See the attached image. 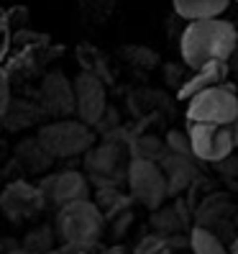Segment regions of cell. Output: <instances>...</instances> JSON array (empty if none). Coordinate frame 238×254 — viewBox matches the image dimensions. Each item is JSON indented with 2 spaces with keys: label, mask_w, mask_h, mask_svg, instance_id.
I'll return each mask as SVG.
<instances>
[{
  "label": "cell",
  "mask_w": 238,
  "mask_h": 254,
  "mask_svg": "<svg viewBox=\"0 0 238 254\" xmlns=\"http://www.w3.org/2000/svg\"><path fill=\"white\" fill-rule=\"evenodd\" d=\"M238 47V31L231 21L205 18L190 21L180 39V52L185 64L192 69H202L210 62H228Z\"/></svg>",
  "instance_id": "1"
},
{
  "label": "cell",
  "mask_w": 238,
  "mask_h": 254,
  "mask_svg": "<svg viewBox=\"0 0 238 254\" xmlns=\"http://www.w3.org/2000/svg\"><path fill=\"white\" fill-rule=\"evenodd\" d=\"M102 226H105V213L93 200H77V203L62 205L54 221L56 236L64 244L77 247L82 252H87L100 242Z\"/></svg>",
  "instance_id": "2"
},
{
  "label": "cell",
  "mask_w": 238,
  "mask_h": 254,
  "mask_svg": "<svg viewBox=\"0 0 238 254\" xmlns=\"http://www.w3.org/2000/svg\"><path fill=\"white\" fill-rule=\"evenodd\" d=\"M238 118V95L231 85H213L195 95L187 106L190 124H218L231 126Z\"/></svg>",
  "instance_id": "3"
},
{
  "label": "cell",
  "mask_w": 238,
  "mask_h": 254,
  "mask_svg": "<svg viewBox=\"0 0 238 254\" xmlns=\"http://www.w3.org/2000/svg\"><path fill=\"white\" fill-rule=\"evenodd\" d=\"M36 139L41 141V146L47 149L54 159L56 157H62V159L64 157H77V154L87 152L95 141L90 126L82 124V121H69V118L41 126Z\"/></svg>",
  "instance_id": "4"
},
{
  "label": "cell",
  "mask_w": 238,
  "mask_h": 254,
  "mask_svg": "<svg viewBox=\"0 0 238 254\" xmlns=\"http://www.w3.org/2000/svg\"><path fill=\"white\" fill-rule=\"evenodd\" d=\"M128 188H131L133 200H139L141 205L151 208V211H156L169 195V180L164 170H161V164L154 159H136V157L131 159Z\"/></svg>",
  "instance_id": "5"
},
{
  "label": "cell",
  "mask_w": 238,
  "mask_h": 254,
  "mask_svg": "<svg viewBox=\"0 0 238 254\" xmlns=\"http://www.w3.org/2000/svg\"><path fill=\"white\" fill-rule=\"evenodd\" d=\"M190 141L192 154L202 162H223L236 149L231 126L218 124H190Z\"/></svg>",
  "instance_id": "6"
},
{
  "label": "cell",
  "mask_w": 238,
  "mask_h": 254,
  "mask_svg": "<svg viewBox=\"0 0 238 254\" xmlns=\"http://www.w3.org/2000/svg\"><path fill=\"white\" fill-rule=\"evenodd\" d=\"M74 100H77V111L74 113L80 116V121L87 126H95L102 118V113H105V103H108L100 77H95L90 72H80L77 80H74Z\"/></svg>",
  "instance_id": "7"
},
{
  "label": "cell",
  "mask_w": 238,
  "mask_h": 254,
  "mask_svg": "<svg viewBox=\"0 0 238 254\" xmlns=\"http://www.w3.org/2000/svg\"><path fill=\"white\" fill-rule=\"evenodd\" d=\"M39 188L44 192V198H47V203H51L56 208L77 203V200H90V185H87L85 175L74 172V170L51 175Z\"/></svg>",
  "instance_id": "8"
},
{
  "label": "cell",
  "mask_w": 238,
  "mask_h": 254,
  "mask_svg": "<svg viewBox=\"0 0 238 254\" xmlns=\"http://www.w3.org/2000/svg\"><path fill=\"white\" fill-rule=\"evenodd\" d=\"M0 205H3V211L10 221H26V218H34L47 205V198H44L41 188L18 180L5 185L3 195H0Z\"/></svg>",
  "instance_id": "9"
},
{
  "label": "cell",
  "mask_w": 238,
  "mask_h": 254,
  "mask_svg": "<svg viewBox=\"0 0 238 254\" xmlns=\"http://www.w3.org/2000/svg\"><path fill=\"white\" fill-rule=\"evenodd\" d=\"M39 98L51 116H69L77 111V100H74V82H69L62 72L47 74V80L41 82Z\"/></svg>",
  "instance_id": "10"
},
{
  "label": "cell",
  "mask_w": 238,
  "mask_h": 254,
  "mask_svg": "<svg viewBox=\"0 0 238 254\" xmlns=\"http://www.w3.org/2000/svg\"><path fill=\"white\" fill-rule=\"evenodd\" d=\"M226 74H228V64L226 62H210V64H205L202 69H195V74H192V77L180 87L177 98L190 103L195 95H200L202 90H207V87L220 85L223 80H226Z\"/></svg>",
  "instance_id": "11"
},
{
  "label": "cell",
  "mask_w": 238,
  "mask_h": 254,
  "mask_svg": "<svg viewBox=\"0 0 238 254\" xmlns=\"http://www.w3.org/2000/svg\"><path fill=\"white\" fill-rule=\"evenodd\" d=\"M159 164H161V170H164L167 180H169V195H177V192H180L182 188H187L197 175L192 159L185 157V154L169 152V154H164V159H161Z\"/></svg>",
  "instance_id": "12"
},
{
  "label": "cell",
  "mask_w": 238,
  "mask_h": 254,
  "mask_svg": "<svg viewBox=\"0 0 238 254\" xmlns=\"http://www.w3.org/2000/svg\"><path fill=\"white\" fill-rule=\"evenodd\" d=\"M174 13L185 21H205V18H220L228 10L231 0H172Z\"/></svg>",
  "instance_id": "13"
},
{
  "label": "cell",
  "mask_w": 238,
  "mask_h": 254,
  "mask_svg": "<svg viewBox=\"0 0 238 254\" xmlns=\"http://www.w3.org/2000/svg\"><path fill=\"white\" fill-rule=\"evenodd\" d=\"M190 247L195 254H231L226 247H223V242L205 226H195L190 234Z\"/></svg>",
  "instance_id": "14"
},
{
  "label": "cell",
  "mask_w": 238,
  "mask_h": 254,
  "mask_svg": "<svg viewBox=\"0 0 238 254\" xmlns=\"http://www.w3.org/2000/svg\"><path fill=\"white\" fill-rule=\"evenodd\" d=\"M18 154H21V159H28V167L31 170H47L51 164V159H54L47 149L41 146L39 139L36 141H23V146L18 149Z\"/></svg>",
  "instance_id": "15"
},
{
  "label": "cell",
  "mask_w": 238,
  "mask_h": 254,
  "mask_svg": "<svg viewBox=\"0 0 238 254\" xmlns=\"http://www.w3.org/2000/svg\"><path fill=\"white\" fill-rule=\"evenodd\" d=\"M54 234L51 229H36L26 236V242H23V252L28 254H49L54 249Z\"/></svg>",
  "instance_id": "16"
},
{
  "label": "cell",
  "mask_w": 238,
  "mask_h": 254,
  "mask_svg": "<svg viewBox=\"0 0 238 254\" xmlns=\"http://www.w3.org/2000/svg\"><path fill=\"white\" fill-rule=\"evenodd\" d=\"M164 149L167 144H161L159 139L154 136H143L133 144V157L136 159H154V162H161L164 159Z\"/></svg>",
  "instance_id": "17"
},
{
  "label": "cell",
  "mask_w": 238,
  "mask_h": 254,
  "mask_svg": "<svg viewBox=\"0 0 238 254\" xmlns=\"http://www.w3.org/2000/svg\"><path fill=\"white\" fill-rule=\"evenodd\" d=\"M164 144H167L169 152H174V154H185V157H190V154H192V141H190V133L185 136L182 131H169Z\"/></svg>",
  "instance_id": "18"
},
{
  "label": "cell",
  "mask_w": 238,
  "mask_h": 254,
  "mask_svg": "<svg viewBox=\"0 0 238 254\" xmlns=\"http://www.w3.org/2000/svg\"><path fill=\"white\" fill-rule=\"evenodd\" d=\"M0 111H3V116L10 111V85H8L5 77L0 82Z\"/></svg>",
  "instance_id": "19"
},
{
  "label": "cell",
  "mask_w": 238,
  "mask_h": 254,
  "mask_svg": "<svg viewBox=\"0 0 238 254\" xmlns=\"http://www.w3.org/2000/svg\"><path fill=\"white\" fill-rule=\"evenodd\" d=\"M231 133H233V139H236V146H238V118L231 124Z\"/></svg>",
  "instance_id": "20"
},
{
  "label": "cell",
  "mask_w": 238,
  "mask_h": 254,
  "mask_svg": "<svg viewBox=\"0 0 238 254\" xmlns=\"http://www.w3.org/2000/svg\"><path fill=\"white\" fill-rule=\"evenodd\" d=\"M231 254H238V239L233 242V249H231Z\"/></svg>",
  "instance_id": "21"
},
{
  "label": "cell",
  "mask_w": 238,
  "mask_h": 254,
  "mask_svg": "<svg viewBox=\"0 0 238 254\" xmlns=\"http://www.w3.org/2000/svg\"><path fill=\"white\" fill-rule=\"evenodd\" d=\"M82 254H90V252H82Z\"/></svg>",
  "instance_id": "22"
},
{
  "label": "cell",
  "mask_w": 238,
  "mask_h": 254,
  "mask_svg": "<svg viewBox=\"0 0 238 254\" xmlns=\"http://www.w3.org/2000/svg\"><path fill=\"white\" fill-rule=\"evenodd\" d=\"M236 3H238V0H236Z\"/></svg>",
  "instance_id": "23"
}]
</instances>
